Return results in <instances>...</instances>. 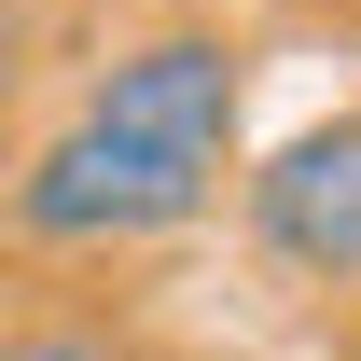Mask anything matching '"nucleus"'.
Segmentation results:
<instances>
[{
    "label": "nucleus",
    "instance_id": "1",
    "mask_svg": "<svg viewBox=\"0 0 361 361\" xmlns=\"http://www.w3.org/2000/svg\"><path fill=\"white\" fill-rule=\"evenodd\" d=\"M236 97H250V56L209 42V28H167V42L111 56V84L28 153V180H14V236H42V250H111V236L195 223V209L223 195Z\"/></svg>",
    "mask_w": 361,
    "mask_h": 361
},
{
    "label": "nucleus",
    "instance_id": "2",
    "mask_svg": "<svg viewBox=\"0 0 361 361\" xmlns=\"http://www.w3.org/2000/svg\"><path fill=\"white\" fill-rule=\"evenodd\" d=\"M250 236H264V264H292V278H361V111H334V126H306V139L264 153Z\"/></svg>",
    "mask_w": 361,
    "mask_h": 361
},
{
    "label": "nucleus",
    "instance_id": "3",
    "mask_svg": "<svg viewBox=\"0 0 361 361\" xmlns=\"http://www.w3.org/2000/svg\"><path fill=\"white\" fill-rule=\"evenodd\" d=\"M0 361H111L97 334H0Z\"/></svg>",
    "mask_w": 361,
    "mask_h": 361
},
{
    "label": "nucleus",
    "instance_id": "4",
    "mask_svg": "<svg viewBox=\"0 0 361 361\" xmlns=\"http://www.w3.org/2000/svg\"><path fill=\"white\" fill-rule=\"evenodd\" d=\"M14 70H28V0H0V97H14Z\"/></svg>",
    "mask_w": 361,
    "mask_h": 361
}]
</instances>
